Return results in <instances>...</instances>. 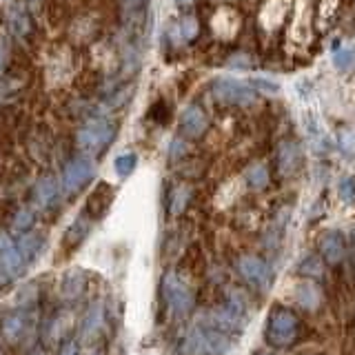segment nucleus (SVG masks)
<instances>
[{
  "label": "nucleus",
  "instance_id": "obj_1",
  "mask_svg": "<svg viewBox=\"0 0 355 355\" xmlns=\"http://www.w3.org/2000/svg\"><path fill=\"white\" fill-rule=\"evenodd\" d=\"M231 347L229 336L211 324H198L182 342V355H220Z\"/></svg>",
  "mask_w": 355,
  "mask_h": 355
},
{
  "label": "nucleus",
  "instance_id": "obj_2",
  "mask_svg": "<svg viewBox=\"0 0 355 355\" xmlns=\"http://www.w3.org/2000/svg\"><path fill=\"white\" fill-rule=\"evenodd\" d=\"M297 333H300L297 315L286 306H275L269 313V322H266V331H264L266 342L275 349H286L297 340Z\"/></svg>",
  "mask_w": 355,
  "mask_h": 355
},
{
  "label": "nucleus",
  "instance_id": "obj_3",
  "mask_svg": "<svg viewBox=\"0 0 355 355\" xmlns=\"http://www.w3.org/2000/svg\"><path fill=\"white\" fill-rule=\"evenodd\" d=\"M214 96L222 105H233V107H249L255 103V92L236 78H218L214 83Z\"/></svg>",
  "mask_w": 355,
  "mask_h": 355
},
{
  "label": "nucleus",
  "instance_id": "obj_4",
  "mask_svg": "<svg viewBox=\"0 0 355 355\" xmlns=\"http://www.w3.org/2000/svg\"><path fill=\"white\" fill-rule=\"evenodd\" d=\"M114 136H116V127L111 125V122L96 120L80 129V133H78V144H80L85 151L98 153L109 147V142L114 140Z\"/></svg>",
  "mask_w": 355,
  "mask_h": 355
},
{
  "label": "nucleus",
  "instance_id": "obj_5",
  "mask_svg": "<svg viewBox=\"0 0 355 355\" xmlns=\"http://www.w3.org/2000/svg\"><path fill=\"white\" fill-rule=\"evenodd\" d=\"M288 40L302 49H306L311 40H313V11H311V5L306 0H300L295 7L291 29H288Z\"/></svg>",
  "mask_w": 355,
  "mask_h": 355
},
{
  "label": "nucleus",
  "instance_id": "obj_6",
  "mask_svg": "<svg viewBox=\"0 0 355 355\" xmlns=\"http://www.w3.org/2000/svg\"><path fill=\"white\" fill-rule=\"evenodd\" d=\"M291 11H293L291 0H264L258 14V22L264 29V33L273 36V33H277L284 27V22Z\"/></svg>",
  "mask_w": 355,
  "mask_h": 355
},
{
  "label": "nucleus",
  "instance_id": "obj_7",
  "mask_svg": "<svg viewBox=\"0 0 355 355\" xmlns=\"http://www.w3.org/2000/svg\"><path fill=\"white\" fill-rule=\"evenodd\" d=\"M162 291L166 302H169L171 311L175 315H187L189 311L193 306V295L191 291L180 282V277L175 273H166L164 275V282H162Z\"/></svg>",
  "mask_w": 355,
  "mask_h": 355
},
{
  "label": "nucleus",
  "instance_id": "obj_8",
  "mask_svg": "<svg viewBox=\"0 0 355 355\" xmlns=\"http://www.w3.org/2000/svg\"><path fill=\"white\" fill-rule=\"evenodd\" d=\"M94 178V164L89 158H73L71 162H67L62 171V187L67 193L78 191L83 184H87Z\"/></svg>",
  "mask_w": 355,
  "mask_h": 355
},
{
  "label": "nucleus",
  "instance_id": "obj_9",
  "mask_svg": "<svg viewBox=\"0 0 355 355\" xmlns=\"http://www.w3.org/2000/svg\"><path fill=\"white\" fill-rule=\"evenodd\" d=\"M238 271L244 280L253 286H258V288H266L271 282L269 266H266L264 260L255 258V255H242V258L238 260Z\"/></svg>",
  "mask_w": 355,
  "mask_h": 355
},
{
  "label": "nucleus",
  "instance_id": "obj_10",
  "mask_svg": "<svg viewBox=\"0 0 355 355\" xmlns=\"http://www.w3.org/2000/svg\"><path fill=\"white\" fill-rule=\"evenodd\" d=\"M114 196H116L114 187L107 184V182H98L94 191L87 196V202H85L87 218L89 220H100V218H103L109 211L111 202H114Z\"/></svg>",
  "mask_w": 355,
  "mask_h": 355
},
{
  "label": "nucleus",
  "instance_id": "obj_11",
  "mask_svg": "<svg viewBox=\"0 0 355 355\" xmlns=\"http://www.w3.org/2000/svg\"><path fill=\"white\" fill-rule=\"evenodd\" d=\"M240 14L236 9H231V7H222L216 11V16L214 20H211V27H214L216 31V36L218 38H236V33L240 31Z\"/></svg>",
  "mask_w": 355,
  "mask_h": 355
},
{
  "label": "nucleus",
  "instance_id": "obj_12",
  "mask_svg": "<svg viewBox=\"0 0 355 355\" xmlns=\"http://www.w3.org/2000/svg\"><path fill=\"white\" fill-rule=\"evenodd\" d=\"M300 162H302V151L293 142V140H284L277 149V169H280V175L288 178L297 171Z\"/></svg>",
  "mask_w": 355,
  "mask_h": 355
},
{
  "label": "nucleus",
  "instance_id": "obj_13",
  "mask_svg": "<svg viewBox=\"0 0 355 355\" xmlns=\"http://www.w3.org/2000/svg\"><path fill=\"white\" fill-rule=\"evenodd\" d=\"M207 116H205V111L191 105V107H187L182 111V116H180V129L187 138H200L202 133L207 131Z\"/></svg>",
  "mask_w": 355,
  "mask_h": 355
},
{
  "label": "nucleus",
  "instance_id": "obj_14",
  "mask_svg": "<svg viewBox=\"0 0 355 355\" xmlns=\"http://www.w3.org/2000/svg\"><path fill=\"white\" fill-rule=\"evenodd\" d=\"M320 253L329 264H340L344 260V253H347V247H344V238L338 231H327L324 236L320 238Z\"/></svg>",
  "mask_w": 355,
  "mask_h": 355
},
{
  "label": "nucleus",
  "instance_id": "obj_15",
  "mask_svg": "<svg viewBox=\"0 0 355 355\" xmlns=\"http://www.w3.org/2000/svg\"><path fill=\"white\" fill-rule=\"evenodd\" d=\"M89 233V222L83 220V218H78L73 225L64 231V238H62V251L67 255H71V251H76L78 247L83 244L85 236Z\"/></svg>",
  "mask_w": 355,
  "mask_h": 355
},
{
  "label": "nucleus",
  "instance_id": "obj_16",
  "mask_svg": "<svg viewBox=\"0 0 355 355\" xmlns=\"http://www.w3.org/2000/svg\"><path fill=\"white\" fill-rule=\"evenodd\" d=\"M9 29L16 33L18 38H25L29 33V18L27 11L20 3H14L9 7Z\"/></svg>",
  "mask_w": 355,
  "mask_h": 355
},
{
  "label": "nucleus",
  "instance_id": "obj_17",
  "mask_svg": "<svg viewBox=\"0 0 355 355\" xmlns=\"http://www.w3.org/2000/svg\"><path fill=\"white\" fill-rule=\"evenodd\" d=\"M295 297H297V302L302 304L306 311H315V309L320 306V302H322V295H320V291H318V286H315V284H311V282L300 284Z\"/></svg>",
  "mask_w": 355,
  "mask_h": 355
},
{
  "label": "nucleus",
  "instance_id": "obj_18",
  "mask_svg": "<svg viewBox=\"0 0 355 355\" xmlns=\"http://www.w3.org/2000/svg\"><path fill=\"white\" fill-rule=\"evenodd\" d=\"M338 9H340V0H320L315 11V22L320 25V29H327L336 20Z\"/></svg>",
  "mask_w": 355,
  "mask_h": 355
},
{
  "label": "nucleus",
  "instance_id": "obj_19",
  "mask_svg": "<svg viewBox=\"0 0 355 355\" xmlns=\"http://www.w3.org/2000/svg\"><path fill=\"white\" fill-rule=\"evenodd\" d=\"M20 264H22V255L16 247H11V244H3L0 247V266L11 275V273H18L20 269Z\"/></svg>",
  "mask_w": 355,
  "mask_h": 355
},
{
  "label": "nucleus",
  "instance_id": "obj_20",
  "mask_svg": "<svg viewBox=\"0 0 355 355\" xmlns=\"http://www.w3.org/2000/svg\"><path fill=\"white\" fill-rule=\"evenodd\" d=\"M333 67L342 73L351 71L355 67V49L353 47H338L336 51H333Z\"/></svg>",
  "mask_w": 355,
  "mask_h": 355
},
{
  "label": "nucleus",
  "instance_id": "obj_21",
  "mask_svg": "<svg viewBox=\"0 0 355 355\" xmlns=\"http://www.w3.org/2000/svg\"><path fill=\"white\" fill-rule=\"evenodd\" d=\"M27 318H25V313L22 311H16V313H11L7 320H5V327H3V331H5V336L9 338V340H16L22 331L27 329Z\"/></svg>",
  "mask_w": 355,
  "mask_h": 355
},
{
  "label": "nucleus",
  "instance_id": "obj_22",
  "mask_svg": "<svg viewBox=\"0 0 355 355\" xmlns=\"http://www.w3.org/2000/svg\"><path fill=\"white\" fill-rule=\"evenodd\" d=\"M338 147L347 158H355V129L342 127L338 133Z\"/></svg>",
  "mask_w": 355,
  "mask_h": 355
},
{
  "label": "nucleus",
  "instance_id": "obj_23",
  "mask_svg": "<svg viewBox=\"0 0 355 355\" xmlns=\"http://www.w3.org/2000/svg\"><path fill=\"white\" fill-rule=\"evenodd\" d=\"M247 182L253 189H264L266 184H269V169H266L264 164H253V166H249Z\"/></svg>",
  "mask_w": 355,
  "mask_h": 355
},
{
  "label": "nucleus",
  "instance_id": "obj_24",
  "mask_svg": "<svg viewBox=\"0 0 355 355\" xmlns=\"http://www.w3.org/2000/svg\"><path fill=\"white\" fill-rule=\"evenodd\" d=\"M136 164H138L136 153H122L116 158V173L120 178H127L133 169H136Z\"/></svg>",
  "mask_w": 355,
  "mask_h": 355
},
{
  "label": "nucleus",
  "instance_id": "obj_25",
  "mask_svg": "<svg viewBox=\"0 0 355 355\" xmlns=\"http://www.w3.org/2000/svg\"><path fill=\"white\" fill-rule=\"evenodd\" d=\"M198 31H200V25H198V20L193 16H187L180 20V25H178V36H182V40H193L198 36Z\"/></svg>",
  "mask_w": 355,
  "mask_h": 355
},
{
  "label": "nucleus",
  "instance_id": "obj_26",
  "mask_svg": "<svg viewBox=\"0 0 355 355\" xmlns=\"http://www.w3.org/2000/svg\"><path fill=\"white\" fill-rule=\"evenodd\" d=\"M53 196H55V182H53V178H44V180H40L36 184V200H38L40 205H47Z\"/></svg>",
  "mask_w": 355,
  "mask_h": 355
},
{
  "label": "nucleus",
  "instance_id": "obj_27",
  "mask_svg": "<svg viewBox=\"0 0 355 355\" xmlns=\"http://www.w3.org/2000/svg\"><path fill=\"white\" fill-rule=\"evenodd\" d=\"M300 273H302V275H311V277H322L320 258H315V255H309L306 260L300 262Z\"/></svg>",
  "mask_w": 355,
  "mask_h": 355
},
{
  "label": "nucleus",
  "instance_id": "obj_28",
  "mask_svg": "<svg viewBox=\"0 0 355 355\" xmlns=\"http://www.w3.org/2000/svg\"><path fill=\"white\" fill-rule=\"evenodd\" d=\"M340 196L344 202H355V178L349 175L340 182Z\"/></svg>",
  "mask_w": 355,
  "mask_h": 355
},
{
  "label": "nucleus",
  "instance_id": "obj_29",
  "mask_svg": "<svg viewBox=\"0 0 355 355\" xmlns=\"http://www.w3.org/2000/svg\"><path fill=\"white\" fill-rule=\"evenodd\" d=\"M62 286H64V293L78 295V293H80V288H83V275H80V273H71V275L64 280Z\"/></svg>",
  "mask_w": 355,
  "mask_h": 355
},
{
  "label": "nucleus",
  "instance_id": "obj_30",
  "mask_svg": "<svg viewBox=\"0 0 355 355\" xmlns=\"http://www.w3.org/2000/svg\"><path fill=\"white\" fill-rule=\"evenodd\" d=\"M16 216V205L14 200H0V222H7Z\"/></svg>",
  "mask_w": 355,
  "mask_h": 355
},
{
  "label": "nucleus",
  "instance_id": "obj_31",
  "mask_svg": "<svg viewBox=\"0 0 355 355\" xmlns=\"http://www.w3.org/2000/svg\"><path fill=\"white\" fill-rule=\"evenodd\" d=\"M253 87H258L260 92H264V94H277V89H280L275 83L264 80V78H255V80H253Z\"/></svg>",
  "mask_w": 355,
  "mask_h": 355
},
{
  "label": "nucleus",
  "instance_id": "obj_32",
  "mask_svg": "<svg viewBox=\"0 0 355 355\" xmlns=\"http://www.w3.org/2000/svg\"><path fill=\"white\" fill-rule=\"evenodd\" d=\"M187 198H189V189H180V191H175V202H173L175 214L187 205Z\"/></svg>",
  "mask_w": 355,
  "mask_h": 355
},
{
  "label": "nucleus",
  "instance_id": "obj_33",
  "mask_svg": "<svg viewBox=\"0 0 355 355\" xmlns=\"http://www.w3.org/2000/svg\"><path fill=\"white\" fill-rule=\"evenodd\" d=\"M144 5V0H122V11L129 14V11H138Z\"/></svg>",
  "mask_w": 355,
  "mask_h": 355
},
{
  "label": "nucleus",
  "instance_id": "obj_34",
  "mask_svg": "<svg viewBox=\"0 0 355 355\" xmlns=\"http://www.w3.org/2000/svg\"><path fill=\"white\" fill-rule=\"evenodd\" d=\"M16 222V227L18 229H25L27 227V222L31 225V214H27V211H22V214H18V220H14Z\"/></svg>",
  "mask_w": 355,
  "mask_h": 355
},
{
  "label": "nucleus",
  "instance_id": "obj_35",
  "mask_svg": "<svg viewBox=\"0 0 355 355\" xmlns=\"http://www.w3.org/2000/svg\"><path fill=\"white\" fill-rule=\"evenodd\" d=\"M151 118L158 120V122H164V105L162 103H158V105L151 109Z\"/></svg>",
  "mask_w": 355,
  "mask_h": 355
},
{
  "label": "nucleus",
  "instance_id": "obj_36",
  "mask_svg": "<svg viewBox=\"0 0 355 355\" xmlns=\"http://www.w3.org/2000/svg\"><path fill=\"white\" fill-rule=\"evenodd\" d=\"M231 64H233V67H249L251 60L247 58V55H242V53H240V55H236V58L231 60Z\"/></svg>",
  "mask_w": 355,
  "mask_h": 355
},
{
  "label": "nucleus",
  "instance_id": "obj_37",
  "mask_svg": "<svg viewBox=\"0 0 355 355\" xmlns=\"http://www.w3.org/2000/svg\"><path fill=\"white\" fill-rule=\"evenodd\" d=\"M180 153H184V144H182V140H175V142H173V151H171V155L175 158V155H180Z\"/></svg>",
  "mask_w": 355,
  "mask_h": 355
},
{
  "label": "nucleus",
  "instance_id": "obj_38",
  "mask_svg": "<svg viewBox=\"0 0 355 355\" xmlns=\"http://www.w3.org/2000/svg\"><path fill=\"white\" fill-rule=\"evenodd\" d=\"M60 355H76V347H73V344H67Z\"/></svg>",
  "mask_w": 355,
  "mask_h": 355
},
{
  "label": "nucleus",
  "instance_id": "obj_39",
  "mask_svg": "<svg viewBox=\"0 0 355 355\" xmlns=\"http://www.w3.org/2000/svg\"><path fill=\"white\" fill-rule=\"evenodd\" d=\"M3 67H5V47H3V42H0V71H3Z\"/></svg>",
  "mask_w": 355,
  "mask_h": 355
},
{
  "label": "nucleus",
  "instance_id": "obj_40",
  "mask_svg": "<svg viewBox=\"0 0 355 355\" xmlns=\"http://www.w3.org/2000/svg\"><path fill=\"white\" fill-rule=\"evenodd\" d=\"M175 3L180 7H189V5H193V0H175Z\"/></svg>",
  "mask_w": 355,
  "mask_h": 355
},
{
  "label": "nucleus",
  "instance_id": "obj_41",
  "mask_svg": "<svg viewBox=\"0 0 355 355\" xmlns=\"http://www.w3.org/2000/svg\"><path fill=\"white\" fill-rule=\"evenodd\" d=\"M255 355H271V353H255Z\"/></svg>",
  "mask_w": 355,
  "mask_h": 355
}]
</instances>
